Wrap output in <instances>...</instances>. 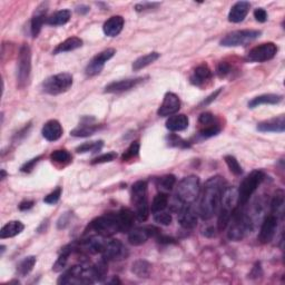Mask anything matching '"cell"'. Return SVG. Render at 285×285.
<instances>
[{
    "label": "cell",
    "mask_w": 285,
    "mask_h": 285,
    "mask_svg": "<svg viewBox=\"0 0 285 285\" xmlns=\"http://www.w3.org/2000/svg\"><path fill=\"white\" fill-rule=\"evenodd\" d=\"M175 183H176V177H175L174 175L169 174V175H165V176L160 178L159 186L162 191L168 192L173 190Z\"/></svg>",
    "instance_id": "44"
},
{
    "label": "cell",
    "mask_w": 285,
    "mask_h": 285,
    "mask_svg": "<svg viewBox=\"0 0 285 285\" xmlns=\"http://www.w3.org/2000/svg\"><path fill=\"white\" fill-rule=\"evenodd\" d=\"M47 11H48V2H42L37 7V9L33 16L32 23H30V33H32L33 37H37L39 33L41 32L42 25L47 21L46 18Z\"/></svg>",
    "instance_id": "16"
},
{
    "label": "cell",
    "mask_w": 285,
    "mask_h": 285,
    "mask_svg": "<svg viewBox=\"0 0 285 285\" xmlns=\"http://www.w3.org/2000/svg\"><path fill=\"white\" fill-rule=\"evenodd\" d=\"M73 86V76L69 73H60L48 77L42 82V90L49 95H59Z\"/></svg>",
    "instance_id": "8"
},
{
    "label": "cell",
    "mask_w": 285,
    "mask_h": 285,
    "mask_svg": "<svg viewBox=\"0 0 285 285\" xmlns=\"http://www.w3.org/2000/svg\"><path fill=\"white\" fill-rule=\"evenodd\" d=\"M50 160L54 162V163L67 164L72 162V155H70V153L66 150H57L51 153Z\"/></svg>",
    "instance_id": "40"
},
{
    "label": "cell",
    "mask_w": 285,
    "mask_h": 285,
    "mask_svg": "<svg viewBox=\"0 0 285 285\" xmlns=\"http://www.w3.org/2000/svg\"><path fill=\"white\" fill-rule=\"evenodd\" d=\"M144 81L143 77L137 78H128V80H122L117 81H113L105 87L104 93L107 94H115L122 93V91H127L131 88H135L136 86L139 85L140 82Z\"/></svg>",
    "instance_id": "15"
},
{
    "label": "cell",
    "mask_w": 285,
    "mask_h": 285,
    "mask_svg": "<svg viewBox=\"0 0 285 285\" xmlns=\"http://www.w3.org/2000/svg\"><path fill=\"white\" fill-rule=\"evenodd\" d=\"M69 222H70V213H65L63 214V216H60L58 222H57V227H58L59 230H63L69 224Z\"/></svg>",
    "instance_id": "56"
},
{
    "label": "cell",
    "mask_w": 285,
    "mask_h": 285,
    "mask_svg": "<svg viewBox=\"0 0 285 285\" xmlns=\"http://www.w3.org/2000/svg\"><path fill=\"white\" fill-rule=\"evenodd\" d=\"M72 17V12L68 9H61L52 14L50 17H48L46 24L50 26H63L67 24Z\"/></svg>",
    "instance_id": "32"
},
{
    "label": "cell",
    "mask_w": 285,
    "mask_h": 285,
    "mask_svg": "<svg viewBox=\"0 0 285 285\" xmlns=\"http://www.w3.org/2000/svg\"><path fill=\"white\" fill-rule=\"evenodd\" d=\"M188 124H190V120L184 114H178V115H172L166 121V128L170 131H182L185 130Z\"/></svg>",
    "instance_id": "24"
},
{
    "label": "cell",
    "mask_w": 285,
    "mask_h": 285,
    "mask_svg": "<svg viewBox=\"0 0 285 285\" xmlns=\"http://www.w3.org/2000/svg\"><path fill=\"white\" fill-rule=\"evenodd\" d=\"M231 216H232V212H230V210H227L225 208L221 209L220 215H218V220H217L218 231L223 232L227 226H229L230 221H231Z\"/></svg>",
    "instance_id": "41"
},
{
    "label": "cell",
    "mask_w": 285,
    "mask_h": 285,
    "mask_svg": "<svg viewBox=\"0 0 285 285\" xmlns=\"http://www.w3.org/2000/svg\"><path fill=\"white\" fill-rule=\"evenodd\" d=\"M107 241H105V238L102 235H93L90 238L86 239L81 243V248L84 251L88 252L90 254H98L103 253L105 245H106Z\"/></svg>",
    "instance_id": "19"
},
{
    "label": "cell",
    "mask_w": 285,
    "mask_h": 285,
    "mask_svg": "<svg viewBox=\"0 0 285 285\" xmlns=\"http://www.w3.org/2000/svg\"><path fill=\"white\" fill-rule=\"evenodd\" d=\"M135 217V213L131 212L129 208H122L120 212L117 213L121 232H129L134 225Z\"/></svg>",
    "instance_id": "26"
},
{
    "label": "cell",
    "mask_w": 285,
    "mask_h": 285,
    "mask_svg": "<svg viewBox=\"0 0 285 285\" xmlns=\"http://www.w3.org/2000/svg\"><path fill=\"white\" fill-rule=\"evenodd\" d=\"M35 264H36V256H27L21 261L17 266V273L20 276L28 275L33 271Z\"/></svg>",
    "instance_id": "38"
},
{
    "label": "cell",
    "mask_w": 285,
    "mask_h": 285,
    "mask_svg": "<svg viewBox=\"0 0 285 285\" xmlns=\"http://www.w3.org/2000/svg\"><path fill=\"white\" fill-rule=\"evenodd\" d=\"M199 122L201 125H203L206 127V126L216 124V121H215V117H214L212 113L206 112V113L201 114V116L199 118Z\"/></svg>",
    "instance_id": "50"
},
{
    "label": "cell",
    "mask_w": 285,
    "mask_h": 285,
    "mask_svg": "<svg viewBox=\"0 0 285 285\" xmlns=\"http://www.w3.org/2000/svg\"><path fill=\"white\" fill-rule=\"evenodd\" d=\"M262 35L261 30L243 29L232 32L222 39L221 45L224 47H239L245 46L246 43L255 41Z\"/></svg>",
    "instance_id": "9"
},
{
    "label": "cell",
    "mask_w": 285,
    "mask_h": 285,
    "mask_svg": "<svg viewBox=\"0 0 285 285\" xmlns=\"http://www.w3.org/2000/svg\"><path fill=\"white\" fill-rule=\"evenodd\" d=\"M115 54L116 50L114 49V48H108V49L99 52L98 55H96L94 58L89 61V64L87 65L85 70L86 75L93 77L102 73L105 64H106L108 60H111L113 57L115 56Z\"/></svg>",
    "instance_id": "11"
},
{
    "label": "cell",
    "mask_w": 285,
    "mask_h": 285,
    "mask_svg": "<svg viewBox=\"0 0 285 285\" xmlns=\"http://www.w3.org/2000/svg\"><path fill=\"white\" fill-rule=\"evenodd\" d=\"M254 17H255V19L258 23H265L267 20V12L265 9H263V8H257V9L254 11Z\"/></svg>",
    "instance_id": "54"
},
{
    "label": "cell",
    "mask_w": 285,
    "mask_h": 285,
    "mask_svg": "<svg viewBox=\"0 0 285 285\" xmlns=\"http://www.w3.org/2000/svg\"><path fill=\"white\" fill-rule=\"evenodd\" d=\"M5 245H1V254H3V252H5Z\"/></svg>",
    "instance_id": "62"
},
{
    "label": "cell",
    "mask_w": 285,
    "mask_h": 285,
    "mask_svg": "<svg viewBox=\"0 0 285 285\" xmlns=\"http://www.w3.org/2000/svg\"><path fill=\"white\" fill-rule=\"evenodd\" d=\"M276 229H278V217L273 215V214H271V215L265 217V220L261 226L260 233H258L257 236L260 243L262 244L270 243L271 241L274 239Z\"/></svg>",
    "instance_id": "14"
},
{
    "label": "cell",
    "mask_w": 285,
    "mask_h": 285,
    "mask_svg": "<svg viewBox=\"0 0 285 285\" xmlns=\"http://www.w3.org/2000/svg\"><path fill=\"white\" fill-rule=\"evenodd\" d=\"M34 202L33 201H24L21 202L20 205H19V209L20 210H27L30 209L34 206Z\"/></svg>",
    "instance_id": "58"
},
{
    "label": "cell",
    "mask_w": 285,
    "mask_h": 285,
    "mask_svg": "<svg viewBox=\"0 0 285 285\" xmlns=\"http://www.w3.org/2000/svg\"><path fill=\"white\" fill-rule=\"evenodd\" d=\"M225 187L224 178L221 176L210 177L205 182L199 207V214L202 220L207 221L215 215L221 205Z\"/></svg>",
    "instance_id": "1"
},
{
    "label": "cell",
    "mask_w": 285,
    "mask_h": 285,
    "mask_svg": "<svg viewBox=\"0 0 285 285\" xmlns=\"http://www.w3.org/2000/svg\"><path fill=\"white\" fill-rule=\"evenodd\" d=\"M152 271V265L147 261L138 260L133 263L131 265V272L140 279H146L150 276Z\"/></svg>",
    "instance_id": "36"
},
{
    "label": "cell",
    "mask_w": 285,
    "mask_h": 285,
    "mask_svg": "<svg viewBox=\"0 0 285 285\" xmlns=\"http://www.w3.org/2000/svg\"><path fill=\"white\" fill-rule=\"evenodd\" d=\"M167 206H168V196L166 195L165 193L161 192L159 194H156L154 196V199H153L151 210L153 214H155L164 210Z\"/></svg>",
    "instance_id": "37"
},
{
    "label": "cell",
    "mask_w": 285,
    "mask_h": 285,
    "mask_svg": "<svg viewBox=\"0 0 285 285\" xmlns=\"http://www.w3.org/2000/svg\"><path fill=\"white\" fill-rule=\"evenodd\" d=\"M210 78H212V70L206 64H202L196 67L194 74L191 76V82L195 86H201Z\"/></svg>",
    "instance_id": "25"
},
{
    "label": "cell",
    "mask_w": 285,
    "mask_h": 285,
    "mask_svg": "<svg viewBox=\"0 0 285 285\" xmlns=\"http://www.w3.org/2000/svg\"><path fill=\"white\" fill-rule=\"evenodd\" d=\"M284 201L285 194L283 190H278L274 193L273 199L271 202V210L272 214L278 217L279 215H283L284 212Z\"/></svg>",
    "instance_id": "31"
},
{
    "label": "cell",
    "mask_w": 285,
    "mask_h": 285,
    "mask_svg": "<svg viewBox=\"0 0 285 285\" xmlns=\"http://www.w3.org/2000/svg\"><path fill=\"white\" fill-rule=\"evenodd\" d=\"M216 73L218 77L221 78L226 77L231 73V65L225 63V61H222V63H220V65L217 66Z\"/></svg>",
    "instance_id": "52"
},
{
    "label": "cell",
    "mask_w": 285,
    "mask_h": 285,
    "mask_svg": "<svg viewBox=\"0 0 285 285\" xmlns=\"http://www.w3.org/2000/svg\"><path fill=\"white\" fill-rule=\"evenodd\" d=\"M30 74H32V49L27 43H23L18 54L17 65V84L19 88L28 86Z\"/></svg>",
    "instance_id": "5"
},
{
    "label": "cell",
    "mask_w": 285,
    "mask_h": 285,
    "mask_svg": "<svg viewBox=\"0 0 285 285\" xmlns=\"http://www.w3.org/2000/svg\"><path fill=\"white\" fill-rule=\"evenodd\" d=\"M166 140H167V144L169 146L173 147H179V148H190L191 144L186 142L185 139H183L179 136L175 135V134H170L166 137Z\"/></svg>",
    "instance_id": "42"
},
{
    "label": "cell",
    "mask_w": 285,
    "mask_h": 285,
    "mask_svg": "<svg viewBox=\"0 0 285 285\" xmlns=\"http://www.w3.org/2000/svg\"><path fill=\"white\" fill-rule=\"evenodd\" d=\"M61 193H63V188L57 187L54 192H51L50 194H48L45 199H43V202H45L46 204H56L60 199Z\"/></svg>",
    "instance_id": "49"
},
{
    "label": "cell",
    "mask_w": 285,
    "mask_h": 285,
    "mask_svg": "<svg viewBox=\"0 0 285 285\" xmlns=\"http://www.w3.org/2000/svg\"><path fill=\"white\" fill-rule=\"evenodd\" d=\"M251 3L248 1H238L232 6L230 14H229V21L230 23L239 24L245 19L247 16Z\"/></svg>",
    "instance_id": "21"
},
{
    "label": "cell",
    "mask_w": 285,
    "mask_h": 285,
    "mask_svg": "<svg viewBox=\"0 0 285 285\" xmlns=\"http://www.w3.org/2000/svg\"><path fill=\"white\" fill-rule=\"evenodd\" d=\"M256 128L262 133H283L285 130V117L281 115L269 121L261 122L257 124Z\"/></svg>",
    "instance_id": "17"
},
{
    "label": "cell",
    "mask_w": 285,
    "mask_h": 285,
    "mask_svg": "<svg viewBox=\"0 0 285 285\" xmlns=\"http://www.w3.org/2000/svg\"><path fill=\"white\" fill-rule=\"evenodd\" d=\"M222 89H223V88H218L217 90H215V91H214V93H212V94H210V95L208 96V97H207V98H205V99L203 100V102H202V103L200 104V107H204V106H207V105H209L210 103H212V102H214V100H215V99H216V97H217V96H218V95H220V94H221V91H222Z\"/></svg>",
    "instance_id": "55"
},
{
    "label": "cell",
    "mask_w": 285,
    "mask_h": 285,
    "mask_svg": "<svg viewBox=\"0 0 285 285\" xmlns=\"http://www.w3.org/2000/svg\"><path fill=\"white\" fill-rule=\"evenodd\" d=\"M99 128L100 126L91 124L88 118V122H82L81 125L77 126L76 128H74L70 131V135L74 136V137H88V136L94 135Z\"/></svg>",
    "instance_id": "30"
},
{
    "label": "cell",
    "mask_w": 285,
    "mask_h": 285,
    "mask_svg": "<svg viewBox=\"0 0 285 285\" xmlns=\"http://www.w3.org/2000/svg\"><path fill=\"white\" fill-rule=\"evenodd\" d=\"M154 221L156 223H159V224H161V225L167 226V225H170V223H172V221H173V217L169 213L162 210V212L154 214Z\"/></svg>",
    "instance_id": "47"
},
{
    "label": "cell",
    "mask_w": 285,
    "mask_h": 285,
    "mask_svg": "<svg viewBox=\"0 0 285 285\" xmlns=\"http://www.w3.org/2000/svg\"><path fill=\"white\" fill-rule=\"evenodd\" d=\"M151 238L150 226L147 227H137V229L130 230L128 233V242L134 246H140L145 244L148 239Z\"/></svg>",
    "instance_id": "23"
},
{
    "label": "cell",
    "mask_w": 285,
    "mask_h": 285,
    "mask_svg": "<svg viewBox=\"0 0 285 285\" xmlns=\"http://www.w3.org/2000/svg\"><path fill=\"white\" fill-rule=\"evenodd\" d=\"M89 229L96 232L98 235L104 236V238H108V236L118 233V232H121V229L117 214L109 213L105 214L103 216L96 217L89 224Z\"/></svg>",
    "instance_id": "7"
},
{
    "label": "cell",
    "mask_w": 285,
    "mask_h": 285,
    "mask_svg": "<svg viewBox=\"0 0 285 285\" xmlns=\"http://www.w3.org/2000/svg\"><path fill=\"white\" fill-rule=\"evenodd\" d=\"M6 172H5V169H1V179H3L6 177Z\"/></svg>",
    "instance_id": "61"
},
{
    "label": "cell",
    "mask_w": 285,
    "mask_h": 285,
    "mask_svg": "<svg viewBox=\"0 0 285 285\" xmlns=\"http://www.w3.org/2000/svg\"><path fill=\"white\" fill-rule=\"evenodd\" d=\"M220 131H221V127L218 126V124H214V125L206 126L205 128H203L200 131L199 136L202 139H206V138L213 137V136H216L217 134H220Z\"/></svg>",
    "instance_id": "45"
},
{
    "label": "cell",
    "mask_w": 285,
    "mask_h": 285,
    "mask_svg": "<svg viewBox=\"0 0 285 285\" xmlns=\"http://www.w3.org/2000/svg\"><path fill=\"white\" fill-rule=\"evenodd\" d=\"M201 191L200 178L195 175L184 177L178 183L176 188V197L185 205H190L197 200Z\"/></svg>",
    "instance_id": "4"
},
{
    "label": "cell",
    "mask_w": 285,
    "mask_h": 285,
    "mask_svg": "<svg viewBox=\"0 0 285 285\" xmlns=\"http://www.w3.org/2000/svg\"><path fill=\"white\" fill-rule=\"evenodd\" d=\"M160 57H161V54L156 51L150 52V54H146L142 57H139V58L136 59L133 63V70L134 72H138V70L147 67V66H150L153 63H155Z\"/></svg>",
    "instance_id": "34"
},
{
    "label": "cell",
    "mask_w": 285,
    "mask_h": 285,
    "mask_svg": "<svg viewBox=\"0 0 285 285\" xmlns=\"http://www.w3.org/2000/svg\"><path fill=\"white\" fill-rule=\"evenodd\" d=\"M131 201L135 205V215L139 222H145L148 218L150 206L147 199V182L137 181L131 186Z\"/></svg>",
    "instance_id": "3"
},
{
    "label": "cell",
    "mask_w": 285,
    "mask_h": 285,
    "mask_svg": "<svg viewBox=\"0 0 285 285\" xmlns=\"http://www.w3.org/2000/svg\"><path fill=\"white\" fill-rule=\"evenodd\" d=\"M139 148H140V145H139L138 142L131 143L130 146L127 148L126 152L124 153V154H122V160L126 162V161L133 160V159H135V157H137L138 153H139Z\"/></svg>",
    "instance_id": "46"
},
{
    "label": "cell",
    "mask_w": 285,
    "mask_h": 285,
    "mask_svg": "<svg viewBox=\"0 0 285 285\" xmlns=\"http://www.w3.org/2000/svg\"><path fill=\"white\" fill-rule=\"evenodd\" d=\"M160 5H161L160 2H139L135 6V10L138 12L145 11L148 9H154V8L159 7Z\"/></svg>",
    "instance_id": "53"
},
{
    "label": "cell",
    "mask_w": 285,
    "mask_h": 285,
    "mask_svg": "<svg viewBox=\"0 0 285 285\" xmlns=\"http://www.w3.org/2000/svg\"><path fill=\"white\" fill-rule=\"evenodd\" d=\"M103 258L108 261H122L128 256V249L120 240L107 241L103 251Z\"/></svg>",
    "instance_id": "12"
},
{
    "label": "cell",
    "mask_w": 285,
    "mask_h": 285,
    "mask_svg": "<svg viewBox=\"0 0 285 285\" xmlns=\"http://www.w3.org/2000/svg\"><path fill=\"white\" fill-rule=\"evenodd\" d=\"M82 46V41L81 38L78 37H70L68 39H66L65 41L59 43L57 46L52 54L54 55H58V54H63V52H68V51H73L76 50L78 48H81Z\"/></svg>",
    "instance_id": "29"
},
{
    "label": "cell",
    "mask_w": 285,
    "mask_h": 285,
    "mask_svg": "<svg viewBox=\"0 0 285 285\" xmlns=\"http://www.w3.org/2000/svg\"><path fill=\"white\" fill-rule=\"evenodd\" d=\"M177 221L179 225L186 230H192L197 225V214L190 205H185L177 213Z\"/></svg>",
    "instance_id": "18"
},
{
    "label": "cell",
    "mask_w": 285,
    "mask_h": 285,
    "mask_svg": "<svg viewBox=\"0 0 285 285\" xmlns=\"http://www.w3.org/2000/svg\"><path fill=\"white\" fill-rule=\"evenodd\" d=\"M117 159V154L115 152H109V153H105V154H102L96 157L93 161H91V164L96 165V164H104V163H109V162H113L114 160Z\"/></svg>",
    "instance_id": "48"
},
{
    "label": "cell",
    "mask_w": 285,
    "mask_h": 285,
    "mask_svg": "<svg viewBox=\"0 0 285 285\" xmlns=\"http://www.w3.org/2000/svg\"><path fill=\"white\" fill-rule=\"evenodd\" d=\"M265 173L261 169H255L253 172L247 175L244 178V181L241 184L239 188V200L238 203L240 206H243L247 203L251 199V196L255 193L257 187L261 185V183L264 181Z\"/></svg>",
    "instance_id": "6"
},
{
    "label": "cell",
    "mask_w": 285,
    "mask_h": 285,
    "mask_svg": "<svg viewBox=\"0 0 285 285\" xmlns=\"http://www.w3.org/2000/svg\"><path fill=\"white\" fill-rule=\"evenodd\" d=\"M207 238H214L215 236V229L214 227H208V229L205 230V233H204Z\"/></svg>",
    "instance_id": "60"
},
{
    "label": "cell",
    "mask_w": 285,
    "mask_h": 285,
    "mask_svg": "<svg viewBox=\"0 0 285 285\" xmlns=\"http://www.w3.org/2000/svg\"><path fill=\"white\" fill-rule=\"evenodd\" d=\"M103 146H104L103 140L84 143L76 148V152L80 153V154H85V153H97L102 150Z\"/></svg>",
    "instance_id": "39"
},
{
    "label": "cell",
    "mask_w": 285,
    "mask_h": 285,
    "mask_svg": "<svg viewBox=\"0 0 285 285\" xmlns=\"http://www.w3.org/2000/svg\"><path fill=\"white\" fill-rule=\"evenodd\" d=\"M25 230V225L20 221L8 222L6 225L2 226L0 231V239H9L19 235Z\"/></svg>",
    "instance_id": "28"
},
{
    "label": "cell",
    "mask_w": 285,
    "mask_h": 285,
    "mask_svg": "<svg viewBox=\"0 0 285 285\" xmlns=\"http://www.w3.org/2000/svg\"><path fill=\"white\" fill-rule=\"evenodd\" d=\"M41 159H42V156H37L36 159H33V160L28 161L27 163H25L23 166H21L20 170L23 173H30L34 169L35 166H36L39 163V161H41Z\"/></svg>",
    "instance_id": "51"
},
{
    "label": "cell",
    "mask_w": 285,
    "mask_h": 285,
    "mask_svg": "<svg viewBox=\"0 0 285 285\" xmlns=\"http://www.w3.org/2000/svg\"><path fill=\"white\" fill-rule=\"evenodd\" d=\"M224 160H225V163L226 165L229 166V168L232 173H233L234 175H242L243 173V168H242V166L240 165L239 163V161L235 159L234 156H232V155H226L224 157Z\"/></svg>",
    "instance_id": "43"
},
{
    "label": "cell",
    "mask_w": 285,
    "mask_h": 285,
    "mask_svg": "<svg viewBox=\"0 0 285 285\" xmlns=\"http://www.w3.org/2000/svg\"><path fill=\"white\" fill-rule=\"evenodd\" d=\"M125 20L122 16H113L103 26V32L108 37H116L124 28Z\"/></svg>",
    "instance_id": "22"
},
{
    "label": "cell",
    "mask_w": 285,
    "mask_h": 285,
    "mask_svg": "<svg viewBox=\"0 0 285 285\" xmlns=\"http://www.w3.org/2000/svg\"><path fill=\"white\" fill-rule=\"evenodd\" d=\"M181 108V99L174 93H166L164 96L163 103L157 111V114L161 117H167L175 115Z\"/></svg>",
    "instance_id": "13"
},
{
    "label": "cell",
    "mask_w": 285,
    "mask_h": 285,
    "mask_svg": "<svg viewBox=\"0 0 285 285\" xmlns=\"http://www.w3.org/2000/svg\"><path fill=\"white\" fill-rule=\"evenodd\" d=\"M90 272L95 282H103L105 278H106L108 272L107 261L102 257V260L99 262L96 263L95 265L90 266Z\"/></svg>",
    "instance_id": "35"
},
{
    "label": "cell",
    "mask_w": 285,
    "mask_h": 285,
    "mask_svg": "<svg viewBox=\"0 0 285 285\" xmlns=\"http://www.w3.org/2000/svg\"><path fill=\"white\" fill-rule=\"evenodd\" d=\"M155 239L162 244H173V243H175V240L173 238H169V236H167V235H163L162 233L157 235Z\"/></svg>",
    "instance_id": "57"
},
{
    "label": "cell",
    "mask_w": 285,
    "mask_h": 285,
    "mask_svg": "<svg viewBox=\"0 0 285 285\" xmlns=\"http://www.w3.org/2000/svg\"><path fill=\"white\" fill-rule=\"evenodd\" d=\"M283 96L282 95H276V94H264L257 97L253 98L251 102L248 103L249 108H256L261 105H276L282 102Z\"/></svg>",
    "instance_id": "27"
},
{
    "label": "cell",
    "mask_w": 285,
    "mask_h": 285,
    "mask_svg": "<svg viewBox=\"0 0 285 285\" xmlns=\"http://www.w3.org/2000/svg\"><path fill=\"white\" fill-rule=\"evenodd\" d=\"M89 10H90L89 7L85 6V5H81L76 8V11L81 15H85V14H87V12H89Z\"/></svg>",
    "instance_id": "59"
},
{
    "label": "cell",
    "mask_w": 285,
    "mask_h": 285,
    "mask_svg": "<svg viewBox=\"0 0 285 285\" xmlns=\"http://www.w3.org/2000/svg\"><path fill=\"white\" fill-rule=\"evenodd\" d=\"M74 249H75V245H67V246H65L64 248H61V253L59 257L57 258V261L55 262L54 266H52V271L54 272H60L63 271L66 265H67V262H68V257L70 254L74 252Z\"/></svg>",
    "instance_id": "33"
},
{
    "label": "cell",
    "mask_w": 285,
    "mask_h": 285,
    "mask_svg": "<svg viewBox=\"0 0 285 285\" xmlns=\"http://www.w3.org/2000/svg\"><path fill=\"white\" fill-rule=\"evenodd\" d=\"M63 131L64 130L60 122L56 120H51L43 125L41 134L43 138L48 140V142H56V140H58L63 136Z\"/></svg>",
    "instance_id": "20"
},
{
    "label": "cell",
    "mask_w": 285,
    "mask_h": 285,
    "mask_svg": "<svg viewBox=\"0 0 285 285\" xmlns=\"http://www.w3.org/2000/svg\"><path fill=\"white\" fill-rule=\"evenodd\" d=\"M253 229V223L247 215L241 212L239 208H235L232 213L231 221L227 231V238L231 241H242L246 238V235L251 233Z\"/></svg>",
    "instance_id": "2"
},
{
    "label": "cell",
    "mask_w": 285,
    "mask_h": 285,
    "mask_svg": "<svg viewBox=\"0 0 285 285\" xmlns=\"http://www.w3.org/2000/svg\"><path fill=\"white\" fill-rule=\"evenodd\" d=\"M278 54V46L274 42H265L249 50L247 58L253 63H264L273 59Z\"/></svg>",
    "instance_id": "10"
}]
</instances>
